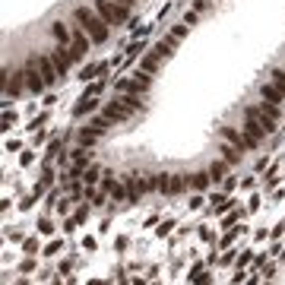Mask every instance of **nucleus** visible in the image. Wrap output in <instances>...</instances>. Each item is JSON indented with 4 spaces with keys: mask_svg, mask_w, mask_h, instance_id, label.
Wrapping results in <instances>:
<instances>
[{
    "mask_svg": "<svg viewBox=\"0 0 285 285\" xmlns=\"http://www.w3.org/2000/svg\"><path fill=\"white\" fill-rule=\"evenodd\" d=\"M73 22L92 38V45H101V41H108V35H111V25L95 13V6H76V10H73Z\"/></svg>",
    "mask_w": 285,
    "mask_h": 285,
    "instance_id": "1",
    "label": "nucleus"
},
{
    "mask_svg": "<svg viewBox=\"0 0 285 285\" xmlns=\"http://www.w3.org/2000/svg\"><path fill=\"white\" fill-rule=\"evenodd\" d=\"M92 6H95V13H98L108 25H124L127 19H130V6L114 3V0H95Z\"/></svg>",
    "mask_w": 285,
    "mask_h": 285,
    "instance_id": "2",
    "label": "nucleus"
},
{
    "mask_svg": "<svg viewBox=\"0 0 285 285\" xmlns=\"http://www.w3.org/2000/svg\"><path fill=\"white\" fill-rule=\"evenodd\" d=\"M146 89H149V73H143V70H136V73L127 76V80H117L114 83V92L117 95H143Z\"/></svg>",
    "mask_w": 285,
    "mask_h": 285,
    "instance_id": "3",
    "label": "nucleus"
},
{
    "mask_svg": "<svg viewBox=\"0 0 285 285\" xmlns=\"http://www.w3.org/2000/svg\"><path fill=\"white\" fill-rule=\"evenodd\" d=\"M51 60H54V67H57V76L67 80V76H70V67H73V51L57 45L54 51H51Z\"/></svg>",
    "mask_w": 285,
    "mask_h": 285,
    "instance_id": "4",
    "label": "nucleus"
},
{
    "mask_svg": "<svg viewBox=\"0 0 285 285\" xmlns=\"http://www.w3.org/2000/svg\"><path fill=\"white\" fill-rule=\"evenodd\" d=\"M73 45H70V51H73V64H80V60L89 54V45H92V38L86 35V32L80 29V25H73Z\"/></svg>",
    "mask_w": 285,
    "mask_h": 285,
    "instance_id": "5",
    "label": "nucleus"
},
{
    "mask_svg": "<svg viewBox=\"0 0 285 285\" xmlns=\"http://www.w3.org/2000/svg\"><path fill=\"white\" fill-rule=\"evenodd\" d=\"M22 92H25V70L13 73V76H6V86H3V95H6V101H10V98H19Z\"/></svg>",
    "mask_w": 285,
    "mask_h": 285,
    "instance_id": "6",
    "label": "nucleus"
},
{
    "mask_svg": "<svg viewBox=\"0 0 285 285\" xmlns=\"http://www.w3.org/2000/svg\"><path fill=\"white\" fill-rule=\"evenodd\" d=\"M241 133H244V140H247V146H250V149H254V146H260V140L266 136V130H263L260 124H257L254 117H247V120H244V127H241Z\"/></svg>",
    "mask_w": 285,
    "mask_h": 285,
    "instance_id": "7",
    "label": "nucleus"
},
{
    "mask_svg": "<svg viewBox=\"0 0 285 285\" xmlns=\"http://www.w3.org/2000/svg\"><path fill=\"white\" fill-rule=\"evenodd\" d=\"M32 60H35L38 73L45 76V83H48V89H51V86L60 80V76H57V67H54V60H51V57H32Z\"/></svg>",
    "mask_w": 285,
    "mask_h": 285,
    "instance_id": "8",
    "label": "nucleus"
},
{
    "mask_svg": "<svg viewBox=\"0 0 285 285\" xmlns=\"http://www.w3.org/2000/svg\"><path fill=\"white\" fill-rule=\"evenodd\" d=\"M48 32H51V38H54L60 48H70V45H73V32L67 29L64 22H51V25H48Z\"/></svg>",
    "mask_w": 285,
    "mask_h": 285,
    "instance_id": "9",
    "label": "nucleus"
},
{
    "mask_svg": "<svg viewBox=\"0 0 285 285\" xmlns=\"http://www.w3.org/2000/svg\"><path fill=\"white\" fill-rule=\"evenodd\" d=\"M219 136H222L225 143H231L235 149H250V146H247V140H244V133H241V130H235V127H219Z\"/></svg>",
    "mask_w": 285,
    "mask_h": 285,
    "instance_id": "10",
    "label": "nucleus"
},
{
    "mask_svg": "<svg viewBox=\"0 0 285 285\" xmlns=\"http://www.w3.org/2000/svg\"><path fill=\"white\" fill-rule=\"evenodd\" d=\"M101 114H105L111 124H117V120H127V117H130V111H127V108L114 98V101H108V105H105V111H101Z\"/></svg>",
    "mask_w": 285,
    "mask_h": 285,
    "instance_id": "11",
    "label": "nucleus"
},
{
    "mask_svg": "<svg viewBox=\"0 0 285 285\" xmlns=\"http://www.w3.org/2000/svg\"><path fill=\"white\" fill-rule=\"evenodd\" d=\"M260 95H263V101H273V105H282L285 101V92L276 83H260Z\"/></svg>",
    "mask_w": 285,
    "mask_h": 285,
    "instance_id": "12",
    "label": "nucleus"
},
{
    "mask_svg": "<svg viewBox=\"0 0 285 285\" xmlns=\"http://www.w3.org/2000/svg\"><path fill=\"white\" fill-rule=\"evenodd\" d=\"M219 152H222V162H228V165H238L241 162V149H235V146L225 143V140L219 143Z\"/></svg>",
    "mask_w": 285,
    "mask_h": 285,
    "instance_id": "13",
    "label": "nucleus"
},
{
    "mask_svg": "<svg viewBox=\"0 0 285 285\" xmlns=\"http://www.w3.org/2000/svg\"><path fill=\"white\" fill-rule=\"evenodd\" d=\"M95 108H98V101H95L92 95H83V98H80V105L73 108V114H76V117H83V114H89V111H95Z\"/></svg>",
    "mask_w": 285,
    "mask_h": 285,
    "instance_id": "14",
    "label": "nucleus"
},
{
    "mask_svg": "<svg viewBox=\"0 0 285 285\" xmlns=\"http://www.w3.org/2000/svg\"><path fill=\"white\" fill-rule=\"evenodd\" d=\"M159 60H162V57L149 51V54H146V57L140 60V70H143V73H155V70H159Z\"/></svg>",
    "mask_w": 285,
    "mask_h": 285,
    "instance_id": "15",
    "label": "nucleus"
},
{
    "mask_svg": "<svg viewBox=\"0 0 285 285\" xmlns=\"http://www.w3.org/2000/svg\"><path fill=\"white\" fill-rule=\"evenodd\" d=\"M98 130H95V127H86V130H80V146H95L98 143Z\"/></svg>",
    "mask_w": 285,
    "mask_h": 285,
    "instance_id": "16",
    "label": "nucleus"
},
{
    "mask_svg": "<svg viewBox=\"0 0 285 285\" xmlns=\"http://www.w3.org/2000/svg\"><path fill=\"white\" fill-rule=\"evenodd\" d=\"M105 193H108V196H111L114 203H117V200H124V187H120L117 181H111V178L105 181Z\"/></svg>",
    "mask_w": 285,
    "mask_h": 285,
    "instance_id": "17",
    "label": "nucleus"
},
{
    "mask_svg": "<svg viewBox=\"0 0 285 285\" xmlns=\"http://www.w3.org/2000/svg\"><path fill=\"white\" fill-rule=\"evenodd\" d=\"M270 83H276L285 92V70H282V67H273V70H270Z\"/></svg>",
    "mask_w": 285,
    "mask_h": 285,
    "instance_id": "18",
    "label": "nucleus"
},
{
    "mask_svg": "<svg viewBox=\"0 0 285 285\" xmlns=\"http://www.w3.org/2000/svg\"><path fill=\"white\" fill-rule=\"evenodd\" d=\"M225 171H228V162H212V165H209V178L219 181L222 175H225Z\"/></svg>",
    "mask_w": 285,
    "mask_h": 285,
    "instance_id": "19",
    "label": "nucleus"
},
{
    "mask_svg": "<svg viewBox=\"0 0 285 285\" xmlns=\"http://www.w3.org/2000/svg\"><path fill=\"white\" fill-rule=\"evenodd\" d=\"M92 76H98V64H89V67H83V70H80V80L83 83H89Z\"/></svg>",
    "mask_w": 285,
    "mask_h": 285,
    "instance_id": "20",
    "label": "nucleus"
},
{
    "mask_svg": "<svg viewBox=\"0 0 285 285\" xmlns=\"http://www.w3.org/2000/svg\"><path fill=\"white\" fill-rule=\"evenodd\" d=\"M143 51H146V45H143V41H133V45L127 48V54H124V60H133L136 54H143Z\"/></svg>",
    "mask_w": 285,
    "mask_h": 285,
    "instance_id": "21",
    "label": "nucleus"
},
{
    "mask_svg": "<svg viewBox=\"0 0 285 285\" xmlns=\"http://www.w3.org/2000/svg\"><path fill=\"white\" fill-rule=\"evenodd\" d=\"M193 187H196V190H206V187H209V171H206V175H193Z\"/></svg>",
    "mask_w": 285,
    "mask_h": 285,
    "instance_id": "22",
    "label": "nucleus"
},
{
    "mask_svg": "<svg viewBox=\"0 0 285 285\" xmlns=\"http://www.w3.org/2000/svg\"><path fill=\"white\" fill-rule=\"evenodd\" d=\"M187 32H190V25H187V22H178V25H175V29H171V35H175V38L181 41V38H184V35H187Z\"/></svg>",
    "mask_w": 285,
    "mask_h": 285,
    "instance_id": "23",
    "label": "nucleus"
},
{
    "mask_svg": "<svg viewBox=\"0 0 285 285\" xmlns=\"http://www.w3.org/2000/svg\"><path fill=\"white\" fill-rule=\"evenodd\" d=\"M101 89H105V83H101V80H95L92 86H86V95H92V98H95V95H98Z\"/></svg>",
    "mask_w": 285,
    "mask_h": 285,
    "instance_id": "24",
    "label": "nucleus"
},
{
    "mask_svg": "<svg viewBox=\"0 0 285 285\" xmlns=\"http://www.w3.org/2000/svg\"><path fill=\"white\" fill-rule=\"evenodd\" d=\"M83 178H86V184H95V181H98V168H89Z\"/></svg>",
    "mask_w": 285,
    "mask_h": 285,
    "instance_id": "25",
    "label": "nucleus"
},
{
    "mask_svg": "<svg viewBox=\"0 0 285 285\" xmlns=\"http://www.w3.org/2000/svg\"><path fill=\"white\" fill-rule=\"evenodd\" d=\"M196 19H200V13H196V10H187V13H184V22H187V25H193Z\"/></svg>",
    "mask_w": 285,
    "mask_h": 285,
    "instance_id": "26",
    "label": "nucleus"
},
{
    "mask_svg": "<svg viewBox=\"0 0 285 285\" xmlns=\"http://www.w3.org/2000/svg\"><path fill=\"white\" fill-rule=\"evenodd\" d=\"M193 10H196V13H203V10H209V0H193Z\"/></svg>",
    "mask_w": 285,
    "mask_h": 285,
    "instance_id": "27",
    "label": "nucleus"
},
{
    "mask_svg": "<svg viewBox=\"0 0 285 285\" xmlns=\"http://www.w3.org/2000/svg\"><path fill=\"white\" fill-rule=\"evenodd\" d=\"M117 3H124V6H133V3H136V0H117Z\"/></svg>",
    "mask_w": 285,
    "mask_h": 285,
    "instance_id": "28",
    "label": "nucleus"
}]
</instances>
